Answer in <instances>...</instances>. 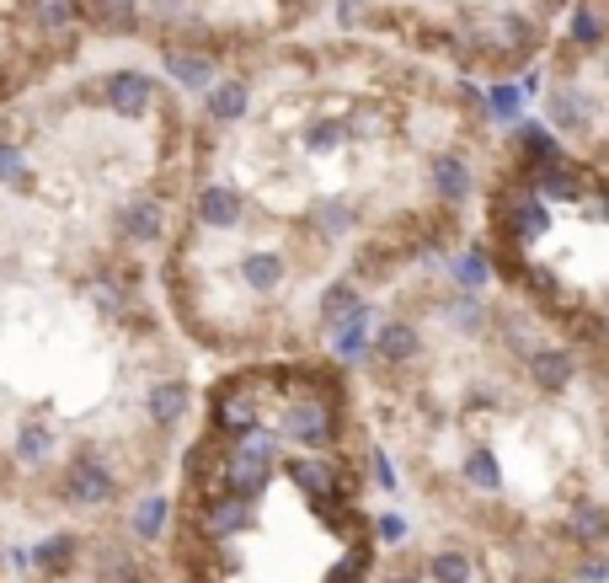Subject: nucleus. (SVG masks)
Instances as JSON below:
<instances>
[{"label": "nucleus", "mask_w": 609, "mask_h": 583, "mask_svg": "<svg viewBox=\"0 0 609 583\" xmlns=\"http://www.w3.org/2000/svg\"><path fill=\"white\" fill-rule=\"evenodd\" d=\"M187 97L161 289L209 370L348 354L390 289L465 257L503 134L487 91L310 27L230 59Z\"/></svg>", "instance_id": "obj_1"}, {"label": "nucleus", "mask_w": 609, "mask_h": 583, "mask_svg": "<svg viewBox=\"0 0 609 583\" xmlns=\"http://www.w3.org/2000/svg\"><path fill=\"white\" fill-rule=\"evenodd\" d=\"M187 124V86L129 59L0 107V509L43 535L161 519L209 375L161 289Z\"/></svg>", "instance_id": "obj_2"}, {"label": "nucleus", "mask_w": 609, "mask_h": 583, "mask_svg": "<svg viewBox=\"0 0 609 583\" xmlns=\"http://www.w3.org/2000/svg\"><path fill=\"white\" fill-rule=\"evenodd\" d=\"M374 450L417 519L609 578V370L455 263L412 273L348 343Z\"/></svg>", "instance_id": "obj_3"}, {"label": "nucleus", "mask_w": 609, "mask_h": 583, "mask_svg": "<svg viewBox=\"0 0 609 583\" xmlns=\"http://www.w3.org/2000/svg\"><path fill=\"white\" fill-rule=\"evenodd\" d=\"M380 482L342 354L214 364L150 541L171 583H369Z\"/></svg>", "instance_id": "obj_4"}, {"label": "nucleus", "mask_w": 609, "mask_h": 583, "mask_svg": "<svg viewBox=\"0 0 609 583\" xmlns=\"http://www.w3.org/2000/svg\"><path fill=\"white\" fill-rule=\"evenodd\" d=\"M465 257L497 295L609 370V166L540 124L503 129Z\"/></svg>", "instance_id": "obj_5"}, {"label": "nucleus", "mask_w": 609, "mask_h": 583, "mask_svg": "<svg viewBox=\"0 0 609 583\" xmlns=\"http://www.w3.org/2000/svg\"><path fill=\"white\" fill-rule=\"evenodd\" d=\"M577 0H332V27L401 49L476 91L540 70Z\"/></svg>", "instance_id": "obj_6"}, {"label": "nucleus", "mask_w": 609, "mask_h": 583, "mask_svg": "<svg viewBox=\"0 0 609 583\" xmlns=\"http://www.w3.org/2000/svg\"><path fill=\"white\" fill-rule=\"evenodd\" d=\"M81 27L107 43H145L155 65L193 91L230 59L310 33L332 0H75Z\"/></svg>", "instance_id": "obj_7"}, {"label": "nucleus", "mask_w": 609, "mask_h": 583, "mask_svg": "<svg viewBox=\"0 0 609 583\" xmlns=\"http://www.w3.org/2000/svg\"><path fill=\"white\" fill-rule=\"evenodd\" d=\"M540 129L609 166V0H577L535 70Z\"/></svg>", "instance_id": "obj_8"}, {"label": "nucleus", "mask_w": 609, "mask_h": 583, "mask_svg": "<svg viewBox=\"0 0 609 583\" xmlns=\"http://www.w3.org/2000/svg\"><path fill=\"white\" fill-rule=\"evenodd\" d=\"M369 583H588V578H577L524 546L412 514L406 530L385 535V551L374 562Z\"/></svg>", "instance_id": "obj_9"}, {"label": "nucleus", "mask_w": 609, "mask_h": 583, "mask_svg": "<svg viewBox=\"0 0 609 583\" xmlns=\"http://www.w3.org/2000/svg\"><path fill=\"white\" fill-rule=\"evenodd\" d=\"M75 578L81 583H171L155 541L139 530H75Z\"/></svg>", "instance_id": "obj_10"}]
</instances>
